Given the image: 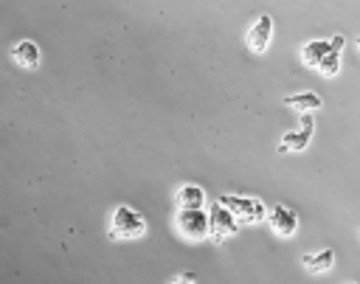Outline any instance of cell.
Listing matches in <instances>:
<instances>
[{"label":"cell","instance_id":"ba28073f","mask_svg":"<svg viewBox=\"0 0 360 284\" xmlns=\"http://www.w3.org/2000/svg\"><path fill=\"white\" fill-rule=\"evenodd\" d=\"M11 59H14L20 67L34 70V67L39 65V48H37V42H31V39H20V42L11 48Z\"/></svg>","mask_w":360,"mask_h":284},{"label":"cell","instance_id":"4fadbf2b","mask_svg":"<svg viewBox=\"0 0 360 284\" xmlns=\"http://www.w3.org/2000/svg\"><path fill=\"white\" fill-rule=\"evenodd\" d=\"M301 262H304V267H307L309 273H326V270H332V264H335V250H332V247H323V250H318V253H307Z\"/></svg>","mask_w":360,"mask_h":284},{"label":"cell","instance_id":"277c9868","mask_svg":"<svg viewBox=\"0 0 360 284\" xmlns=\"http://www.w3.org/2000/svg\"><path fill=\"white\" fill-rule=\"evenodd\" d=\"M239 231V222L231 211H225L219 202L214 205V211L208 214V233L217 239V242H225L228 236H233Z\"/></svg>","mask_w":360,"mask_h":284},{"label":"cell","instance_id":"7c38bea8","mask_svg":"<svg viewBox=\"0 0 360 284\" xmlns=\"http://www.w3.org/2000/svg\"><path fill=\"white\" fill-rule=\"evenodd\" d=\"M205 205V191L194 183H186L177 188V208H202Z\"/></svg>","mask_w":360,"mask_h":284},{"label":"cell","instance_id":"9c48e42d","mask_svg":"<svg viewBox=\"0 0 360 284\" xmlns=\"http://www.w3.org/2000/svg\"><path fill=\"white\" fill-rule=\"evenodd\" d=\"M329 42H332L329 53H326V56L318 62V67H315L321 76H338V70H340V48H343V37L338 34V37H332Z\"/></svg>","mask_w":360,"mask_h":284},{"label":"cell","instance_id":"52a82bcc","mask_svg":"<svg viewBox=\"0 0 360 284\" xmlns=\"http://www.w3.org/2000/svg\"><path fill=\"white\" fill-rule=\"evenodd\" d=\"M267 219H270L273 233H278V236H292V233L298 231V217H295V211H290V208L281 205V202L267 211Z\"/></svg>","mask_w":360,"mask_h":284},{"label":"cell","instance_id":"5b68a950","mask_svg":"<svg viewBox=\"0 0 360 284\" xmlns=\"http://www.w3.org/2000/svg\"><path fill=\"white\" fill-rule=\"evenodd\" d=\"M312 129H315L312 115H304L301 124H298V129H290V132L281 135L278 152H301V149H307V143H309V138H312Z\"/></svg>","mask_w":360,"mask_h":284},{"label":"cell","instance_id":"7a4b0ae2","mask_svg":"<svg viewBox=\"0 0 360 284\" xmlns=\"http://www.w3.org/2000/svg\"><path fill=\"white\" fill-rule=\"evenodd\" d=\"M225 211H231L233 217H236V222L239 219H245V222H262L264 217H267V208H264V202L262 200H256V197H236V194H222L219 200H217Z\"/></svg>","mask_w":360,"mask_h":284},{"label":"cell","instance_id":"8992f818","mask_svg":"<svg viewBox=\"0 0 360 284\" xmlns=\"http://www.w3.org/2000/svg\"><path fill=\"white\" fill-rule=\"evenodd\" d=\"M245 39H248V48L253 53H264L270 48V39H273V20H270V14H259L256 22L248 28Z\"/></svg>","mask_w":360,"mask_h":284},{"label":"cell","instance_id":"8fae6325","mask_svg":"<svg viewBox=\"0 0 360 284\" xmlns=\"http://www.w3.org/2000/svg\"><path fill=\"white\" fill-rule=\"evenodd\" d=\"M329 48H332V42H323V39H309V42H304V48H301V62L307 65V67H318V62L329 53Z\"/></svg>","mask_w":360,"mask_h":284},{"label":"cell","instance_id":"5bb4252c","mask_svg":"<svg viewBox=\"0 0 360 284\" xmlns=\"http://www.w3.org/2000/svg\"><path fill=\"white\" fill-rule=\"evenodd\" d=\"M172 284H197V278L191 273H180L177 278H172Z\"/></svg>","mask_w":360,"mask_h":284},{"label":"cell","instance_id":"3957f363","mask_svg":"<svg viewBox=\"0 0 360 284\" xmlns=\"http://www.w3.org/2000/svg\"><path fill=\"white\" fill-rule=\"evenodd\" d=\"M177 231L188 242H200L208 233V214L202 208H180L177 211Z\"/></svg>","mask_w":360,"mask_h":284},{"label":"cell","instance_id":"30bf717a","mask_svg":"<svg viewBox=\"0 0 360 284\" xmlns=\"http://www.w3.org/2000/svg\"><path fill=\"white\" fill-rule=\"evenodd\" d=\"M284 104L287 107H292V110H298V112H304V115H309V112H315V110H321V104H323V98L318 96V93H292V96H284Z\"/></svg>","mask_w":360,"mask_h":284},{"label":"cell","instance_id":"6da1fadb","mask_svg":"<svg viewBox=\"0 0 360 284\" xmlns=\"http://www.w3.org/2000/svg\"><path fill=\"white\" fill-rule=\"evenodd\" d=\"M146 233V219L132 205H118L110 217V236L112 239H141Z\"/></svg>","mask_w":360,"mask_h":284},{"label":"cell","instance_id":"9a60e30c","mask_svg":"<svg viewBox=\"0 0 360 284\" xmlns=\"http://www.w3.org/2000/svg\"><path fill=\"white\" fill-rule=\"evenodd\" d=\"M357 51H360V39H357Z\"/></svg>","mask_w":360,"mask_h":284}]
</instances>
